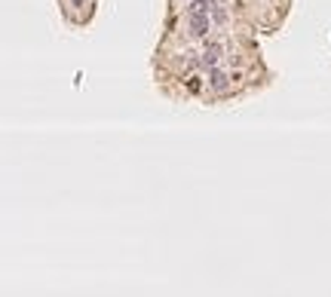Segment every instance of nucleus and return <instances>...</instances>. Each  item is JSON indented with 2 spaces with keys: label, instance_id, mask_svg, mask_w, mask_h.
I'll return each instance as SVG.
<instances>
[{
  "label": "nucleus",
  "instance_id": "20e7f679",
  "mask_svg": "<svg viewBox=\"0 0 331 297\" xmlns=\"http://www.w3.org/2000/svg\"><path fill=\"white\" fill-rule=\"evenodd\" d=\"M74 7H83V0H74Z\"/></svg>",
  "mask_w": 331,
  "mask_h": 297
},
{
  "label": "nucleus",
  "instance_id": "f257e3e1",
  "mask_svg": "<svg viewBox=\"0 0 331 297\" xmlns=\"http://www.w3.org/2000/svg\"><path fill=\"white\" fill-rule=\"evenodd\" d=\"M190 34H193V37H206V34H209V19H206V13H190Z\"/></svg>",
  "mask_w": 331,
  "mask_h": 297
},
{
  "label": "nucleus",
  "instance_id": "7ed1b4c3",
  "mask_svg": "<svg viewBox=\"0 0 331 297\" xmlns=\"http://www.w3.org/2000/svg\"><path fill=\"white\" fill-rule=\"evenodd\" d=\"M218 55H221V46H218V43H212V46H209V52L203 55V61H206L209 67H215V61H218Z\"/></svg>",
  "mask_w": 331,
  "mask_h": 297
},
{
  "label": "nucleus",
  "instance_id": "f03ea898",
  "mask_svg": "<svg viewBox=\"0 0 331 297\" xmlns=\"http://www.w3.org/2000/svg\"><path fill=\"white\" fill-rule=\"evenodd\" d=\"M209 83H212V89H227V73L224 70H218V67H212V73H209Z\"/></svg>",
  "mask_w": 331,
  "mask_h": 297
}]
</instances>
